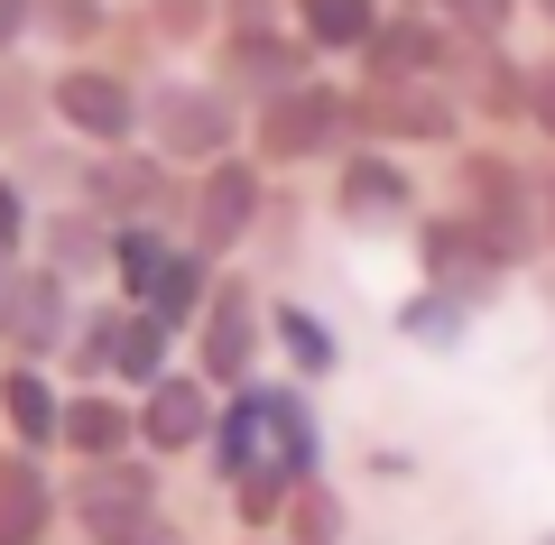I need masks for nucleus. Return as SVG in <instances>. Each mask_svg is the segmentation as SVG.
I'll return each instance as SVG.
<instances>
[{
	"instance_id": "nucleus-1",
	"label": "nucleus",
	"mask_w": 555,
	"mask_h": 545,
	"mask_svg": "<svg viewBox=\"0 0 555 545\" xmlns=\"http://www.w3.org/2000/svg\"><path fill=\"white\" fill-rule=\"evenodd\" d=\"M158 471L139 463H93V471H75L65 481V518H75V536L83 545H158Z\"/></svg>"
},
{
	"instance_id": "nucleus-2",
	"label": "nucleus",
	"mask_w": 555,
	"mask_h": 545,
	"mask_svg": "<svg viewBox=\"0 0 555 545\" xmlns=\"http://www.w3.org/2000/svg\"><path fill=\"white\" fill-rule=\"evenodd\" d=\"M75 371L83 379H120V389L149 398L167 379V324H158V314H139V306L93 314V324L75 333Z\"/></svg>"
},
{
	"instance_id": "nucleus-3",
	"label": "nucleus",
	"mask_w": 555,
	"mask_h": 545,
	"mask_svg": "<svg viewBox=\"0 0 555 545\" xmlns=\"http://www.w3.org/2000/svg\"><path fill=\"white\" fill-rule=\"evenodd\" d=\"M139 120L158 139V157H177V167H222V148H232V102L214 83H158Z\"/></svg>"
},
{
	"instance_id": "nucleus-4",
	"label": "nucleus",
	"mask_w": 555,
	"mask_h": 545,
	"mask_svg": "<svg viewBox=\"0 0 555 545\" xmlns=\"http://www.w3.org/2000/svg\"><path fill=\"white\" fill-rule=\"evenodd\" d=\"M416 250H426V287L454 296V306H491V287L509 277V259H500V241L481 232L473 213H444L416 232Z\"/></svg>"
},
{
	"instance_id": "nucleus-5",
	"label": "nucleus",
	"mask_w": 555,
	"mask_h": 545,
	"mask_svg": "<svg viewBox=\"0 0 555 545\" xmlns=\"http://www.w3.org/2000/svg\"><path fill=\"white\" fill-rule=\"evenodd\" d=\"M343 139H352V93H334V83H297V93H278L269 112H259V148L269 157H334Z\"/></svg>"
},
{
	"instance_id": "nucleus-6",
	"label": "nucleus",
	"mask_w": 555,
	"mask_h": 545,
	"mask_svg": "<svg viewBox=\"0 0 555 545\" xmlns=\"http://www.w3.org/2000/svg\"><path fill=\"white\" fill-rule=\"evenodd\" d=\"M214 379L204 371H167L158 389L139 398V453H204L214 444Z\"/></svg>"
},
{
	"instance_id": "nucleus-7",
	"label": "nucleus",
	"mask_w": 555,
	"mask_h": 545,
	"mask_svg": "<svg viewBox=\"0 0 555 545\" xmlns=\"http://www.w3.org/2000/svg\"><path fill=\"white\" fill-rule=\"evenodd\" d=\"M139 112H149V102H139L120 75H102V65H65V75H56V120L75 139H93V148L139 139Z\"/></svg>"
},
{
	"instance_id": "nucleus-8",
	"label": "nucleus",
	"mask_w": 555,
	"mask_h": 545,
	"mask_svg": "<svg viewBox=\"0 0 555 545\" xmlns=\"http://www.w3.org/2000/svg\"><path fill=\"white\" fill-rule=\"evenodd\" d=\"M195 351H204V379H214V389H250V371H259V306H250L241 277L214 287V306H204V324H195Z\"/></svg>"
},
{
	"instance_id": "nucleus-9",
	"label": "nucleus",
	"mask_w": 555,
	"mask_h": 545,
	"mask_svg": "<svg viewBox=\"0 0 555 545\" xmlns=\"http://www.w3.org/2000/svg\"><path fill=\"white\" fill-rule=\"evenodd\" d=\"M65 518V490L47 471V453H0V545H47Z\"/></svg>"
},
{
	"instance_id": "nucleus-10",
	"label": "nucleus",
	"mask_w": 555,
	"mask_h": 545,
	"mask_svg": "<svg viewBox=\"0 0 555 545\" xmlns=\"http://www.w3.org/2000/svg\"><path fill=\"white\" fill-rule=\"evenodd\" d=\"M352 130L361 139H454V102L436 83H361Z\"/></svg>"
},
{
	"instance_id": "nucleus-11",
	"label": "nucleus",
	"mask_w": 555,
	"mask_h": 545,
	"mask_svg": "<svg viewBox=\"0 0 555 545\" xmlns=\"http://www.w3.org/2000/svg\"><path fill=\"white\" fill-rule=\"evenodd\" d=\"M269 444H278V434H269V379H250V389H232L222 416H214V444H204V453H214V481L241 490L250 471H269Z\"/></svg>"
},
{
	"instance_id": "nucleus-12",
	"label": "nucleus",
	"mask_w": 555,
	"mask_h": 545,
	"mask_svg": "<svg viewBox=\"0 0 555 545\" xmlns=\"http://www.w3.org/2000/svg\"><path fill=\"white\" fill-rule=\"evenodd\" d=\"M454 75V28L436 10H416V20H389L371 38V83H436Z\"/></svg>"
},
{
	"instance_id": "nucleus-13",
	"label": "nucleus",
	"mask_w": 555,
	"mask_h": 545,
	"mask_svg": "<svg viewBox=\"0 0 555 545\" xmlns=\"http://www.w3.org/2000/svg\"><path fill=\"white\" fill-rule=\"evenodd\" d=\"M259 222V176L241 167V157H222V167H204V185H195V250L214 259V250H232L241 232Z\"/></svg>"
},
{
	"instance_id": "nucleus-14",
	"label": "nucleus",
	"mask_w": 555,
	"mask_h": 545,
	"mask_svg": "<svg viewBox=\"0 0 555 545\" xmlns=\"http://www.w3.org/2000/svg\"><path fill=\"white\" fill-rule=\"evenodd\" d=\"M0 407H10V444L20 453H56L65 444V389L38 361H10V371H0Z\"/></svg>"
},
{
	"instance_id": "nucleus-15",
	"label": "nucleus",
	"mask_w": 555,
	"mask_h": 545,
	"mask_svg": "<svg viewBox=\"0 0 555 545\" xmlns=\"http://www.w3.org/2000/svg\"><path fill=\"white\" fill-rule=\"evenodd\" d=\"M334 204H343V222L379 232V222H408V213H416V185H408V176H398L379 148H361V157H343V185H334Z\"/></svg>"
},
{
	"instance_id": "nucleus-16",
	"label": "nucleus",
	"mask_w": 555,
	"mask_h": 545,
	"mask_svg": "<svg viewBox=\"0 0 555 545\" xmlns=\"http://www.w3.org/2000/svg\"><path fill=\"white\" fill-rule=\"evenodd\" d=\"M65 453H75L83 471L93 463H130L139 453V407H120V398H102V389L65 398Z\"/></svg>"
},
{
	"instance_id": "nucleus-17",
	"label": "nucleus",
	"mask_w": 555,
	"mask_h": 545,
	"mask_svg": "<svg viewBox=\"0 0 555 545\" xmlns=\"http://www.w3.org/2000/svg\"><path fill=\"white\" fill-rule=\"evenodd\" d=\"M269 434H278V444H269V471L306 490V481L324 471V426H315V407H306V389H278V379H269Z\"/></svg>"
},
{
	"instance_id": "nucleus-18",
	"label": "nucleus",
	"mask_w": 555,
	"mask_h": 545,
	"mask_svg": "<svg viewBox=\"0 0 555 545\" xmlns=\"http://www.w3.org/2000/svg\"><path fill=\"white\" fill-rule=\"evenodd\" d=\"M167 204H177V195H167V167H139V157H102V167H93V213L102 222H139V213H167Z\"/></svg>"
},
{
	"instance_id": "nucleus-19",
	"label": "nucleus",
	"mask_w": 555,
	"mask_h": 545,
	"mask_svg": "<svg viewBox=\"0 0 555 545\" xmlns=\"http://www.w3.org/2000/svg\"><path fill=\"white\" fill-rule=\"evenodd\" d=\"M232 75L241 83H250V93H297V83H306V47L297 38H278V28H241V38H232Z\"/></svg>"
},
{
	"instance_id": "nucleus-20",
	"label": "nucleus",
	"mask_w": 555,
	"mask_h": 545,
	"mask_svg": "<svg viewBox=\"0 0 555 545\" xmlns=\"http://www.w3.org/2000/svg\"><path fill=\"white\" fill-rule=\"evenodd\" d=\"M204 306H214V259H204V250H177V259H167V277L149 287V306H139V314H158V324L177 333V324H204Z\"/></svg>"
},
{
	"instance_id": "nucleus-21",
	"label": "nucleus",
	"mask_w": 555,
	"mask_h": 545,
	"mask_svg": "<svg viewBox=\"0 0 555 545\" xmlns=\"http://www.w3.org/2000/svg\"><path fill=\"white\" fill-rule=\"evenodd\" d=\"M306 20V47H352V56H371V38L389 20H379V0H297Z\"/></svg>"
},
{
	"instance_id": "nucleus-22",
	"label": "nucleus",
	"mask_w": 555,
	"mask_h": 545,
	"mask_svg": "<svg viewBox=\"0 0 555 545\" xmlns=\"http://www.w3.org/2000/svg\"><path fill=\"white\" fill-rule=\"evenodd\" d=\"M167 232L158 222H112V269H120V287H130V306H149V287L167 277Z\"/></svg>"
},
{
	"instance_id": "nucleus-23",
	"label": "nucleus",
	"mask_w": 555,
	"mask_h": 545,
	"mask_svg": "<svg viewBox=\"0 0 555 545\" xmlns=\"http://www.w3.org/2000/svg\"><path fill=\"white\" fill-rule=\"evenodd\" d=\"M47 269L75 287V277H93V269H112V222L102 213H65L56 232H47Z\"/></svg>"
},
{
	"instance_id": "nucleus-24",
	"label": "nucleus",
	"mask_w": 555,
	"mask_h": 545,
	"mask_svg": "<svg viewBox=\"0 0 555 545\" xmlns=\"http://www.w3.org/2000/svg\"><path fill=\"white\" fill-rule=\"evenodd\" d=\"M269 333L287 342V361H297L306 379H324V371L343 361V351H334V333H324V314H306V306H278V314H269Z\"/></svg>"
},
{
	"instance_id": "nucleus-25",
	"label": "nucleus",
	"mask_w": 555,
	"mask_h": 545,
	"mask_svg": "<svg viewBox=\"0 0 555 545\" xmlns=\"http://www.w3.org/2000/svg\"><path fill=\"white\" fill-rule=\"evenodd\" d=\"M463 314H473V306H454V296L426 287L408 314H398V333H408V342H436V351H444V342H463Z\"/></svg>"
},
{
	"instance_id": "nucleus-26",
	"label": "nucleus",
	"mask_w": 555,
	"mask_h": 545,
	"mask_svg": "<svg viewBox=\"0 0 555 545\" xmlns=\"http://www.w3.org/2000/svg\"><path fill=\"white\" fill-rule=\"evenodd\" d=\"M528 102H537V75H528V65H509V56L481 65V112H528Z\"/></svg>"
},
{
	"instance_id": "nucleus-27",
	"label": "nucleus",
	"mask_w": 555,
	"mask_h": 545,
	"mask_svg": "<svg viewBox=\"0 0 555 545\" xmlns=\"http://www.w3.org/2000/svg\"><path fill=\"white\" fill-rule=\"evenodd\" d=\"M426 10H436L444 28H463V38H500L518 0H426Z\"/></svg>"
},
{
	"instance_id": "nucleus-28",
	"label": "nucleus",
	"mask_w": 555,
	"mask_h": 545,
	"mask_svg": "<svg viewBox=\"0 0 555 545\" xmlns=\"http://www.w3.org/2000/svg\"><path fill=\"white\" fill-rule=\"evenodd\" d=\"M287 518H297V536H287V545H334V536H343V508L324 499V481H306Z\"/></svg>"
},
{
	"instance_id": "nucleus-29",
	"label": "nucleus",
	"mask_w": 555,
	"mask_h": 545,
	"mask_svg": "<svg viewBox=\"0 0 555 545\" xmlns=\"http://www.w3.org/2000/svg\"><path fill=\"white\" fill-rule=\"evenodd\" d=\"M38 20L65 28V38H93V28H102V0H38Z\"/></svg>"
},
{
	"instance_id": "nucleus-30",
	"label": "nucleus",
	"mask_w": 555,
	"mask_h": 545,
	"mask_svg": "<svg viewBox=\"0 0 555 545\" xmlns=\"http://www.w3.org/2000/svg\"><path fill=\"white\" fill-rule=\"evenodd\" d=\"M20 241H28V204H20V185L0 176V259H20Z\"/></svg>"
},
{
	"instance_id": "nucleus-31",
	"label": "nucleus",
	"mask_w": 555,
	"mask_h": 545,
	"mask_svg": "<svg viewBox=\"0 0 555 545\" xmlns=\"http://www.w3.org/2000/svg\"><path fill=\"white\" fill-rule=\"evenodd\" d=\"M528 120L555 139V65H537V102H528Z\"/></svg>"
},
{
	"instance_id": "nucleus-32",
	"label": "nucleus",
	"mask_w": 555,
	"mask_h": 545,
	"mask_svg": "<svg viewBox=\"0 0 555 545\" xmlns=\"http://www.w3.org/2000/svg\"><path fill=\"white\" fill-rule=\"evenodd\" d=\"M28 20H38V0H0V47L20 38V28H28Z\"/></svg>"
},
{
	"instance_id": "nucleus-33",
	"label": "nucleus",
	"mask_w": 555,
	"mask_h": 545,
	"mask_svg": "<svg viewBox=\"0 0 555 545\" xmlns=\"http://www.w3.org/2000/svg\"><path fill=\"white\" fill-rule=\"evenodd\" d=\"M204 20V0H167V28H195Z\"/></svg>"
},
{
	"instance_id": "nucleus-34",
	"label": "nucleus",
	"mask_w": 555,
	"mask_h": 545,
	"mask_svg": "<svg viewBox=\"0 0 555 545\" xmlns=\"http://www.w3.org/2000/svg\"><path fill=\"white\" fill-rule=\"evenodd\" d=\"M250 545H287V536H250Z\"/></svg>"
},
{
	"instance_id": "nucleus-35",
	"label": "nucleus",
	"mask_w": 555,
	"mask_h": 545,
	"mask_svg": "<svg viewBox=\"0 0 555 545\" xmlns=\"http://www.w3.org/2000/svg\"><path fill=\"white\" fill-rule=\"evenodd\" d=\"M537 10H546V20H555V0H537Z\"/></svg>"
},
{
	"instance_id": "nucleus-36",
	"label": "nucleus",
	"mask_w": 555,
	"mask_h": 545,
	"mask_svg": "<svg viewBox=\"0 0 555 545\" xmlns=\"http://www.w3.org/2000/svg\"><path fill=\"white\" fill-rule=\"evenodd\" d=\"M546 222H555V204H546Z\"/></svg>"
},
{
	"instance_id": "nucleus-37",
	"label": "nucleus",
	"mask_w": 555,
	"mask_h": 545,
	"mask_svg": "<svg viewBox=\"0 0 555 545\" xmlns=\"http://www.w3.org/2000/svg\"><path fill=\"white\" fill-rule=\"evenodd\" d=\"M158 545H167V536H158Z\"/></svg>"
},
{
	"instance_id": "nucleus-38",
	"label": "nucleus",
	"mask_w": 555,
	"mask_h": 545,
	"mask_svg": "<svg viewBox=\"0 0 555 545\" xmlns=\"http://www.w3.org/2000/svg\"><path fill=\"white\" fill-rule=\"evenodd\" d=\"M546 545H555V536H546Z\"/></svg>"
}]
</instances>
